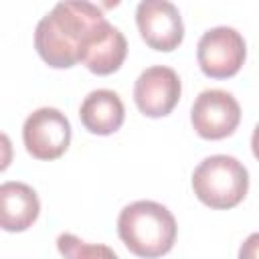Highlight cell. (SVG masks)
I'll list each match as a JSON object with an SVG mask.
<instances>
[{"mask_svg":"<svg viewBox=\"0 0 259 259\" xmlns=\"http://www.w3.org/2000/svg\"><path fill=\"white\" fill-rule=\"evenodd\" d=\"M136 24L142 40L160 53L178 49L184 38L182 16L170 0H140Z\"/></svg>","mask_w":259,"mask_h":259,"instance_id":"8992f818","label":"cell"},{"mask_svg":"<svg viewBox=\"0 0 259 259\" xmlns=\"http://www.w3.org/2000/svg\"><path fill=\"white\" fill-rule=\"evenodd\" d=\"M196 198L214 210L237 206L249 190V172L233 156L214 154L204 158L192 172Z\"/></svg>","mask_w":259,"mask_h":259,"instance_id":"3957f363","label":"cell"},{"mask_svg":"<svg viewBox=\"0 0 259 259\" xmlns=\"http://www.w3.org/2000/svg\"><path fill=\"white\" fill-rule=\"evenodd\" d=\"M125 55L127 40L123 32L105 20L93 34V38L87 42L81 63L95 75H111L123 65Z\"/></svg>","mask_w":259,"mask_h":259,"instance_id":"30bf717a","label":"cell"},{"mask_svg":"<svg viewBox=\"0 0 259 259\" xmlns=\"http://www.w3.org/2000/svg\"><path fill=\"white\" fill-rule=\"evenodd\" d=\"M40 200L32 186L24 182H4L0 186V227L8 233H22L38 219Z\"/></svg>","mask_w":259,"mask_h":259,"instance_id":"9c48e42d","label":"cell"},{"mask_svg":"<svg viewBox=\"0 0 259 259\" xmlns=\"http://www.w3.org/2000/svg\"><path fill=\"white\" fill-rule=\"evenodd\" d=\"M239 257L241 259H255L259 257V233H253L245 239V243L239 249Z\"/></svg>","mask_w":259,"mask_h":259,"instance_id":"4fadbf2b","label":"cell"},{"mask_svg":"<svg viewBox=\"0 0 259 259\" xmlns=\"http://www.w3.org/2000/svg\"><path fill=\"white\" fill-rule=\"evenodd\" d=\"M251 150H253V156L259 160V123L255 125L253 136H251Z\"/></svg>","mask_w":259,"mask_h":259,"instance_id":"9a60e30c","label":"cell"},{"mask_svg":"<svg viewBox=\"0 0 259 259\" xmlns=\"http://www.w3.org/2000/svg\"><path fill=\"white\" fill-rule=\"evenodd\" d=\"M57 247L61 251V255L65 257H91V255H107V257H115V253L107 247H87L83 245V241H79L75 235L71 233H63L57 239Z\"/></svg>","mask_w":259,"mask_h":259,"instance_id":"7c38bea8","label":"cell"},{"mask_svg":"<svg viewBox=\"0 0 259 259\" xmlns=\"http://www.w3.org/2000/svg\"><path fill=\"white\" fill-rule=\"evenodd\" d=\"M79 119L87 132L109 136L121 127L125 119V107L115 91L95 89L83 99L79 107Z\"/></svg>","mask_w":259,"mask_h":259,"instance_id":"8fae6325","label":"cell"},{"mask_svg":"<svg viewBox=\"0 0 259 259\" xmlns=\"http://www.w3.org/2000/svg\"><path fill=\"white\" fill-rule=\"evenodd\" d=\"M174 214L156 200H136L121 208L117 235L130 253L146 259L166 255L176 241Z\"/></svg>","mask_w":259,"mask_h":259,"instance_id":"7a4b0ae2","label":"cell"},{"mask_svg":"<svg viewBox=\"0 0 259 259\" xmlns=\"http://www.w3.org/2000/svg\"><path fill=\"white\" fill-rule=\"evenodd\" d=\"M22 142L32 158L55 160L71 144V123L57 107H38L24 119Z\"/></svg>","mask_w":259,"mask_h":259,"instance_id":"5b68a950","label":"cell"},{"mask_svg":"<svg viewBox=\"0 0 259 259\" xmlns=\"http://www.w3.org/2000/svg\"><path fill=\"white\" fill-rule=\"evenodd\" d=\"M103 10L87 0H61L45 14L34 30V49L53 69H71L81 63L83 51L99 26Z\"/></svg>","mask_w":259,"mask_h":259,"instance_id":"6da1fadb","label":"cell"},{"mask_svg":"<svg viewBox=\"0 0 259 259\" xmlns=\"http://www.w3.org/2000/svg\"><path fill=\"white\" fill-rule=\"evenodd\" d=\"M87 2L95 4V6H97V8H101V10H111V8H115L121 0H87Z\"/></svg>","mask_w":259,"mask_h":259,"instance_id":"5bb4252c","label":"cell"},{"mask_svg":"<svg viewBox=\"0 0 259 259\" xmlns=\"http://www.w3.org/2000/svg\"><path fill=\"white\" fill-rule=\"evenodd\" d=\"M182 93L180 77L174 69L164 65L148 67L140 73L134 85V101L146 117L168 115Z\"/></svg>","mask_w":259,"mask_h":259,"instance_id":"ba28073f","label":"cell"},{"mask_svg":"<svg viewBox=\"0 0 259 259\" xmlns=\"http://www.w3.org/2000/svg\"><path fill=\"white\" fill-rule=\"evenodd\" d=\"M190 121L200 138L223 140L237 130L241 121V105L229 91L206 89L194 99Z\"/></svg>","mask_w":259,"mask_h":259,"instance_id":"52a82bcc","label":"cell"},{"mask_svg":"<svg viewBox=\"0 0 259 259\" xmlns=\"http://www.w3.org/2000/svg\"><path fill=\"white\" fill-rule=\"evenodd\" d=\"M245 57V38L231 26H214L206 30L196 47L198 67L210 79H229L237 75Z\"/></svg>","mask_w":259,"mask_h":259,"instance_id":"277c9868","label":"cell"}]
</instances>
